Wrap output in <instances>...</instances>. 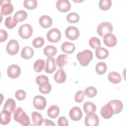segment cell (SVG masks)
<instances>
[{"mask_svg":"<svg viewBox=\"0 0 126 126\" xmlns=\"http://www.w3.org/2000/svg\"><path fill=\"white\" fill-rule=\"evenodd\" d=\"M14 120L22 126H27L30 125L29 117L26 114L23 109L19 107L15 111L13 115Z\"/></svg>","mask_w":126,"mask_h":126,"instance_id":"cell-1","label":"cell"},{"mask_svg":"<svg viewBox=\"0 0 126 126\" xmlns=\"http://www.w3.org/2000/svg\"><path fill=\"white\" fill-rule=\"evenodd\" d=\"M76 57L81 65L86 66L92 60L93 58V54L92 52L90 50L86 49L77 53Z\"/></svg>","mask_w":126,"mask_h":126,"instance_id":"cell-2","label":"cell"},{"mask_svg":"<svg viewBox=\"0 0 126 126\" xmlns=\"http://www.w3.org/2000/svg\"><path fill=\"white\" fill-rule=\"evenodd\" d=\"M113 27L112 25L108 22H103L100 23L97 28V32L101 36L105 34L111 33L113 31Z\"/></svg>","mask_w":126,"mask_h":126,"instance_id":"cell-3","label":"cell"},{"mask_svg":"<svg viewBox=\"0 0 126 126\" xmlns=\"http://www.w3.org/2000/svg\"><path fill=\"white\" fill-rule=\"evenodd\" d=\"M33 30L32 27L28 24L21 25L18 30V33L20 36L23 39H28L32 35Z\"/></svg>","mask_w":126,"mask_h":126,"instance_id":"cell-4","label":"cell"},{"mask_svg":"<svg viewBox=\"0 0 126 126\" xmlns=\"http://www.w3.org/2000/svg\"><path fill=\"white\" fill-rule=\"evenodd\" d=\"M61 32L57 28H53L49 30L46 34V37L48 40L52 43L58 42L61 38Z\"/></svg>","mask_w":126,"mask_h":126,"instance_id":"cell-5","label":"cell"},{"mask_svg":"<svg viewBox=\"0 0 126 126\" xmlns=\"http://www.w3.org/2000/svg\"><path fill=\"white\" fill-rule=\"evenodd\" d=\"M1 14L3 15H8L12 13L14 10L13 5L10 0H0Z\"/></svg>","mask_w":126,"mask_h":126,"instance_id":"cell-6","label":"cell"},{"mask_svg":"<svg viewBox=\"0 0 126 126\" xmlns=\"http://www.w3.org/2000/svg\"><path fill=\"white\" fill-rule=\"evenodd\" d=\"M80 32L78 28L74 26H69L65 31L66 37L71 40L77 39L79 36Z\"/></svg>","mask_w":126,"mask_h":126,"instance_id":"cell-7","label":"cell"},{"mask_svg":"<svg viewBox=\"0 0 126 126\" xmlns=\"http://www.w3.org/2000/svg\"><path fill=\"white\" fill-rule=\"evenodd\" d=\"M6 50L7 52L10 55L17 54L19 50V45L18 42L14 39H11L7 43Z\"/></svg>","mask_w":126,"mask_h":126,"instance_id":"cell-8","label":"cell"},{"mask_svg":"<svg viewBox=\"0 0 126 126\" xmlns=\"http://www.w3.org/2000/svg\"><path fill=\"white\" fill-rule=\"evenodd\" d=\"M33 105L34 108L38 110L44 109L46 105V100L41 95H36L33 99Z\"/></svg>","mask_w":126,"mask_h":126,"instance_id":"cell-9","label":"cell"},{"mask_svg":"<svg viewBox=\"0 0 126 126\" xmlns=\"http://www.w3.org/2000/svg\"><path fill=\"white\" fill-rule=\"evenodd\" d=\"M85 124L87 126H97L99 124V119L95 113L88 114L85 117Z\"/></svg>","mask_w":126,"mask_h":126,"instance_id":"cell-10","label":"cell"},{"mask_svg":"<svg viewBox=\"0 0 126 126\" xmlns=\"http://www.w3.org/2000/svg\"><path fill=\"white\" fill-rule=\"evenodd\" d=\"M21 68L17 64L10 65L7 69V74L9 77L14 79L19 77L21 74Z\"/></svg>","mask_w":126,"mask_h":126,"instance_id":"cell-11","label":"cell"},{"mask_svg":"<svg viewBox=\"0 0 126 126\" xmlns=\"http://www.w3.org/2000/svg\"><path fill=\"white\" fill-rule=\"evenodd\" d=\"M56 6L59 11L63 13L68 11L71 8V4L67 0H58L56 2Z\"/></svg>","mask_w":126,"mask_h":126,"instance_id":"cell-12","label":"cell"},{"mask_svg":"<svg viewBox=\"0 0 126 126\" xmlns=\"http://www.w3.org/2000/svg\"><path fill=\"white\" fill-rule=\"evenodd\" d=\"M69 116L72 120L78 121L81 119L83 114L80 108L78 106H74L70 110Z\"/></svg>","mask_w":126,"mask_h":126,"instance_id":"cell-13","label":"cell"},{"mask_svg":"<svg viewBox=\"0 0 126 126\" xmlns=\"http://www.w3.org/2000/svg\"><path fill=\"white\" fill-rule=\"evenodd\" d=\"M103 36V42L106 46L109 47H113L117 44V38L114 34L109 33Z\"/></svg>","mask_w":126,"mask_h":126,"instance_id":"cell-14","label":"cell"},{"mask_svg":"<svg viewBox=\"0 0 126 126\" xmlns=\"http://www.w3.org/2000/svg\"><path fill=\"white\" fill-rule=\"evenodd\" d=\"M114 114L113 110L111 105L108 103L104 105L101 109V116L105 119H109L111 118Z\"/></svg>","mask_w":126,"mask_h":126,"instance_id":"cell-15","label":"cell"},{"mask_svg":"<svg viewBox=\"0 0 126 126\" xmlns=\"http://www.w3.org/2000/svg\"><path fill=\"white\" fill-rule=\"evenodd\" d=\"M57 68L55 59L53 57H48L46 60L45 71L48 73H53Z\"/></svg>","mask_w":126,"mask_h":126,"instance_id":"cell-16","label":"cell"},{"mask_svg":"<svg viewBox=\"0 0 126 126\" xmlns=\"http://www.w3.org/2000/svg\"><path fill=\"white\" fill-rule=\"evenodd\" d=\"M108 103L112 106L114 114L120 113L123 109V103L120 100H112L110 101Z\"/></svg>","mask_w":126,"mask_h":126,"instance_id":"cell-17","label":"cell"},{"mask_svg":"<svg viewBox=\"0 0 126 126\" xmlns=\"http://www.w3.org/2000/svg\"><path fill=\"white\" fill-rule=\"evenodd\" d=\"M52 19L48 15H43L39 18V23L40 25L44 29L49 28L52 25Z\"/></svg>","mask_w":126,"mask_h":126,"instance_id":"cell-18","label":"cell"},{"mask_svg":"<svg viewBox=\"0 0 126 126\" xmlns=\"http://www.w3.org/2000/svg\"><path fill=\"white\" fill-rule=\"evenodd\" d=\"M62 51L66 54H72L75 50L74 44L70 42H64L61 45Z\"/></svg>","mask_w":126,"mask_h":126,"instance_id":"cell-19","label":"cell"},{"mask_svg":"<svg viewBox=\"0 0 126 126\" xmlns=\"http://www.w3.org/2000/svg\"><path fill=\"white\" fill-rule=\"evenodd\" d=\"M34 55L33 50L29 46L24 47L21 51V56L25 60H29L32 58Z\"/></svg>","mask_w":126,"mask_h":126,"instance_id":"cell-20","label":"cell"},{"mask_svg":"<svg viewBox=\"0 0 126 126\" xmlns=\"http://www.w3.org/2000/svg\"><path fill=\"white\" fill-rule=\"evenodd\" d=\"M66 73L62 69H59L54 76V80L58 83H63L66 80Z\"/></svg>","mask_w":126,"mask_h":126,"instance_id":"cell-21","label":"cell"},{"mask_svg":"<svg viewBox=\"0 0 126 126\" xmlns=\"http://www.w3.org/2000/svg\"><path fill=\"white\" fill-rule=\"evenodd\" d=\"M16 106V104L15 100L12 98H8L4 103L3 109L13 113L15 111Z\"/></svg>","mask_w":126,"mask_h":126,"instance_id":"cell-22","label":"cell"},{"mask_svg":"<svg viewBox=\"0 0 126 126\" xmlns=\"http://www.w3.org/2000/svg\"><path fill=\"white\" fill-rule=\"evenodd\" d=\"M11 113L7 110H4L0 113V124L3 125L8 124L11 121Z\"/></svg>","mask_w":126,"mask_h":126,"instance_id":"cell-23","label":"cell"},{"mask_svg":"<svg viewBox=\"0 0 126 126\" xmlns=\"http://www.w3.org/2000/svg\"><path fill=\"white\" fill-rule=\"evenodd\" d=\"M60 114V109L59 107L55 105L50 106L47 110V115L49 117L52 119L57 118Z\"/></svg>","mask_w":126,"mask_h":126,"instance_id":"cell-24","label":"cell"},{"mask_svg":"<svg viewBox=\"0 0 126 126\" xmlns=\"http://www.w3.org/2000/svg\"><path fill=\"white\" fill-rule=\"evenodd\" d=\"M108 78L109 81L113 84L119 83L122 80L121 75L116 71L110 72L108 75Z\"/></svg>","mask_w":126,"mask_h":126,"instance_id":"cell-25","label":"cell"},{"mask_svg":"<svg viewBox=\"0 0 126 126\" xmlns=\"http://www.w3.org/2000/svg\"><path fill=\"white\" fill-rule=\"evenodd\" d=\"M96 109V105L92 102L87 101L83 104V110L87 114L95 113Z\"/></svg>","mask_w":126,"mask_h":126,"instance_id":"cell-26","label":"cell"},{"mask_svg":"<svg viewBox=\"0 0 126 126\" xmlns=\"http://www.w3.org/2000/svg\"><path fill=\"white\" fill-rule=\"evenodd\" d=\"M95 56L99 60H103L106 58L109 55L108 50L103 47H99L95 50Z\"/></svg>","mask_w":126,"mask_h":126,"instance_id":"cell-27","label":"cell"},{"mask_svg":"<svg viewBox=\"0 0 126 126\" xmlns=\"http://www.w3.org/2000/svg\"><path fill=\"white\" fill-rule=\"evenodd\" d=\"M32 119L33 124L37 126H41L43 122V118L41 114L36 111H33L32 113Z\"/></svg>","mask_w":126,"mask_h":126,"instance_id":"cell-28","label":"cell"},{"mask_svg":"<svg viewBox=\"0 0 126 126\" xmlns=\"http://www.w3.org/2000/svg\"><path fill=\"white\" fill-rule=\"evenodd\" d=\"M43 53L46 57H53L57 54V49L54 46L48 45L44 48Z\"/></svg>","mask_w":126,"mask_h":126,"instance_id":"cell-29","label":"cell"},{"mask_svg":"<svg viewBox=\"0 0 126 126\" xmlns=\"http://www.w3.org/2000/svg\"><path fill=\"white\" fill-rule=\"evenodd\" d=\"M28 17V13L26 11L21 10L17 11L14 15V18L17 22H20L24 21Z\"/></svg>","mask_w":126,"mask_h":126,"instance_id":"cell-30","label":"cell"},{"mask_svg":"<svg viewBox=\"0 0 126 126\" xmlns=\"http://www.w3.org/2000/svg\"><path fill=\"white\" fill-rule=\"evenodd\" d=\"M52 87L49 82L43 83L39 85V91L43 94H47L51 91Z\"/></svg>","mask_w":126,"mask_h":126,"instance_id":"cell-31","label":"cell"},{"mask_svg":"<svg viewBox=\"0 0 126 126\" xmlns=\"http://www.w3.org/2000/svg\"><path fill=\"white\" fill-rule=\"evenodd\" d=\"M67 59L68 57L66 55L61 54L57 57L56 63L59 67L62 68L67 63Z\"/></svg>","mask_w":126,"mask_h":126,"instance_id":"cell-32","label":"cell"},{"mask_svg":"<svg viewBox=\"0 0 126 126\" xmlns=\"http://www.w3.org/2000/svg\"><path fill=\"white\" fill-rule=\"evenodd\" d=\"M45 67V62L42 59L36 60L33 65V69L36 72H41Z\"/></svg>","mask_w":126,"mask_h":126,"instance_id":"cell-33","label":"cell"},{"mask_svg":"<svg viewBox=\"0 0 126 126\" xmlns=\"http://www.w3.org/2000/svg\"><path fill=\"white\" fill-rule=\"evenodd\" d=\"M107 70V65L104 62H99L95 66V71L99 75L104 74Z\"/></svg>","mask_w":126,"mask_h":126,"instance_id":"cell-34","label":"cell"},{"mask_svg":"<svg viewBox=\"0 0 126 126\" xmlns=\"http://www.w3.org/2000/svg\"><path fill=\"white\" fill-rule=\"evenodd\" d=\"M17 22L15 20L14 17L11 16H9L5 19L4 24L5 27L9 29H12L14 28L17 25Z\"/></svg>","mask_w":126,"mask_h":126,"instance_id":"cell-35","label":"cell"},{"mask_svg":"<svg viewBox=\"0 0 126 126\" xmlns=\"http://www.w3.org/2000/svg\"><path fill=\"white\" fill-rule=\"evenodd\" d=\"M24 6L30 10L35 9L37 6V1L36 0H25L23 2Z\"/></svg>","mask_w":126,"mask_h":126,"instance_id":"cell-36","label":"cell"},{"mask_svg":"<svg viewBox=\"0 0 126 126\" xmlns=\"http://www.w3.org/2000/svg\"><path fill=\"white\" fill-rule=\"evenodd\" d=\"M66 20L70 23H76L79 21L80 16L75 12H71L67 15Z\"/></svg>","mask_w":126,"mask_h":126,"instance_id":"cell-37","label":"cell"},{"mask_svg":"<svg viewBox=\"0 0 126 126\" xmlns=\"http://www.w3.org/2000/svg\"><path fill=\"white\" fill-rule=\"evenodd\" d=\"M112 5L111 0H101L99 2V7L101 10H107L109 9Z\"/></svg>","mask_w":126,"mask_h":126,"instance_id":"cell-38","label":"cell"},{"mask_svg":"<svg viewBox=\"0 0 126 126\" xmlns=\"http://www.w3.org/2000/svg\"><path fill=\"white\" fill-rule=\"evenodd\" d=\"M90 46L93 49H97L100 47L101 42L100 40L96 37H92L89 41Z\"/></svg>","mask_w":126,"mask_h":126,"instance_id":"cell-39","label":"cell"},{"mask_svg":"<svg viewBox=\"0 0 126 126\" xmlns=\"http://www.w3.org/2000/svg\"><path fill=\"white\" fill-rule=\"evenodd\" d=\"M85 95L88 97H93L97 94V90L93 86H90L87 88L85 90Z\"/></svg>","mask_w":126,"mask_h":126,"instance_id":"cell-40","label":"cell"},{"mask_svg":"<svg viewBox=\"0 0 126 126\" xmlns=\"http://www.w3.org/2000/svg\"><path fill=\"white\" fill-rule=\"evenodd\" d=\"M44 44V39L41 37H37L34 38L32 42V46L36 48H39L41 47Z\"/></svg>","mask_w":126,"mask_h":126,"instance_id":"cell-41","label":"cell"},{"mask_svg":"<svg viewBox=\"0 0 126 126\" xmlns=\"http://www.w3.org/2000/svg\"><path fill=\"white\" fill-rule=\"evenodd\" d=\"M85 93L81 90L78 91L75 95L74 99L75 101L77 103H81L82 102L84 98Z\"/></svg>","mask_w":126,"mask_h":126,"instance_id":"cell-42","label":"cell"},{"mask_svg":"<svg viewBox=\"0 0 126 126\" xmlns=\"http://www.w3.org/2000/svg\"><path fill=\"white\" fill-rule=\"evenodd\" d=\"M16 98L19 100H23L26 97V93L23 90H19L17 91L15 94Z\"/></svg>","mask_w":126,"mask_h":126,"instance_id":"cell-43","label":"cell"},{"mask_svg":"<svg viewBox=\"0 0 126 126\" xmlns=\"http://www.w3.org/2000/svg\"><path fill=\"white\" fill-rule=\"evenodd\" d=\"M35 81L36 84L39 86L40 84L46 82H49V78L45 75H40L36 77L35 79Z\"/></svg>","mask_w":126,"mask_h":126,"instance_id":"cell-44","label":"cell"},{"mask_svg":"<svg viewBox=\"0 0 126 126\" xmlns=\"http://www.w3.org/2000/svg\"><path fill=\"white\" fill-rule=\"evenodd\" d=\"M58 125L59 126H67L68 122L65 117L61 116L58 120Z\"/></svg>","mask_w":126,"mask_h":126,"instance_id":"cell-45","label":"cell"},{"mask_svg":"<svg viewBox=\"0 0 126 126\" xmlns=\"http://www.w3.org/2000/svg\"><path fill=\"white\" fill-rule=\"evenodd\" d=\"M8 37V33L5 30L3 29L0 30V42L5 41Z\"/></svg>","mask_w":126,"mask_h":126,"instance_id":"cell-46","label":"cell"},{"mask_svg":"<svg viewBox=\"0 0 126 126\" xmlns=\"http://www.w3.org/2000/svg\"><path fill=\"white\" fill-rule=\"evenodd\" d=\"M42 125L43 126H54L55 125L54 123V122H53L52 121L48 120V119H43V122H42Z\"/></svg>","mask_w":126,"mask_h":126,"instance_id":"cell-47","label":"cell"}]
</instances>
